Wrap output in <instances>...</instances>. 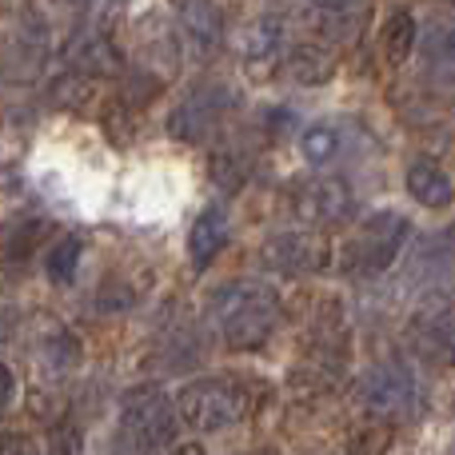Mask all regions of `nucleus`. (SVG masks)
I'll use <instances>...</instances> for the list:
<instances>
[{
    "instance_id": "nucleus-1",
    "label": "nucleus",
    "mask_w": 455,
    "mask_h": 455,
    "mask_svg": "<svg viewBox=\"0 0 455 455\" xmlns=\"http://www.w3.org/2000/svg\"><path fill=\"white\" fill-rule=\"evenodd\" d=\"M212 323L220 328V339L232 352H256L272 339L280 323V296L259 280H232L212 291L208 299Z\"/></svg>"
},
{
    "instance_id": "nucleus-2",
    "label": "nucleus",
    "mask_w": 455,
    "mask_h": 455,
    "mask_svg": "<svg viewBox=\"0 0 455 455\" xmlns=\"http://www.w3.org/2000/svg\"><path fill=\"white\" fill-rule=\"evenodd\" d=\"M176 411L192 432H224L248 419L251 411V387L232 376H204L192 379L176 395Z\"/></svg>"
},
{
    "instance_id": "nucleus-3",
    "label": "nucleus",
    "mask_w": 455,
    "mask_h": 455,
    "mask_svg": "<svg viewBox=\"0 0 455 455\" xmlns=\"http://www.w3.org/2000/svg\"><path fill=\"white\" fill-rule=\"evenodd\" d=\"M120 435L136 455H156L176 435V403L164 387L140 384L120 400Z\"/></svg>"
},
{
    "instance_id": "nucleus-4",
    "label": "nucleus",
    "mask_w": 455,
    "mask_h": 455,
    "mask_svg": "<svg viewBox=\"0 0 455 455\" xmlns=\"http://www.w3.org/2000/svg\"><path fill=\"white\" fill-rule=\"evenodd\" d=\"M408 235H411L408 216L395 212V208H379V212L368 216V220L355 228L352 240H347L344 267L352 275H379V272H387V267L400 259Z\"/></svg>"
},
{
    "instance_id": "nucleus-5",
    "label": "nucleus",
    "mask_w": 455,
    "mask_h": 455,
    "mask_svg": "<svg viewBox=\"0 0 455 455\" xmlns=\"http://www.w3.org/2000/svg\"><path fill=\"white\" fill-rule=\"evenodd\" d=\"M408 344L416 352V360H424L427 368H440V371L455 368V299L451 296H432L411 312Z\"/></svg>"
},
{
    "instance_id": "nucleus-6",
    "label": "nucleus",
    "mask_w": 455,
    "mask_h": 455,
    "mask_svg": "<svg viewBox=\"0 0 455 455\" xmlns=\"http://www.w3.org/2000/svg\"><path fill=\"white\" fill-rule=\"evenodd\" d=\"M360 403L379 419H408V416H416L419 384L403 363H379V368H371L363 376Z\"/></svg>"
},
{
    "instance_id": "nucleus-7",
    "label": "nucleus",
    "mask_w": 455,
    "mask_h": 455,
    "mask_svg": "<svg viewBox=\"0 0 455 455\" xmlns=\"http://www.w3.org/2000/svg\"><path fill=\"white\" fill-rule=\"evenodd\" d=\"M328 264H331V243L320 232H280L264 243V267L291 275V280L320 275Z\"/></svg>"
},
{
    "instance_id": "nucleus-8",
    "label": "nucleus",
    "mask_w": 455,
    "mask_h": 455,
    "mask_svg": "<svg viewBox=\"0 0 455 455\" xmlns=\"http://www.w3.org/2000/svg\"><path fill=\"white\" fill-rule=\"evenodd\" d=\"M291 208L307 224H339L352 216L355 196L336 176H312V180H299L291 188Z\"/></svg>"
},
{
    "instance_id": "nucleus-9",
    "label": "nucleus",
    "mask_w": 455,
    "mask_h": 455,
    "mask_svg": "<svg viewBox=\"0 0 455 455\" xmlns=\"http://www.w3.org/2000/svg\"><path fill=\"white\" fill-rule=\"evenodd\" d=\"M224 104H228L224 88H200V92H192L188 100L176 104L172 120H168V132H172L176 140H192V144L204 140V132L216 124Z\"/></svg>"
},
{
    "instance_id": "nucleus-10",
    "label": "nucleus",
    "mask_w": 455,
    "mask_h": 455,
    "mask_svg": "<svg viewBox=\"0 0 455 455\" xmlns=\"http://www.w3.org/2000/svg\"><path fill=\"white\" fill-rule=\"evenodd\" d=\"M224 243H228V212L224 208H204L200 212V220L192 224V232H188V256H192V264L204 272V267H212V259L224 251Z\"/></svg>"
},
{
    "instance_id": "nucleus-11",
    "label": "nucleus",
    "mask_w": 455,
    "mask_h": 455,
    "mask_svg": "<svg viewBox=\"0 0 455 455\" xmlns=\"http://www.w3.org/2000/svg\"><path fill=\"white\" fill-rule=\"evenodd\" d=\"M403 184H408V192L424 208H448L455 200V184L448 180V172H443L440 164H432V160H416V164H408Z\"/></svg>"
},
{
    "instance_id": "nucleus-12",
    "label": "nucleus",
    "mask_w": 455,
    "mask_h": 455,
    "mask_svg": "<svg viewBox=\"0 0 455 455\" xmlns=\"http://www.w3.org/2000/svg\"><path fill=\"white\" fill-rule=\"evenodd\" d=\"M424 68L435 84H455V20H435L424 32Z\"/></svg>"
},
{
    "instance_id": "nucleus-13",
    "label": "nucleus",
    "mask_w": 455,
    "mask_h": 455,
    "mask_svg": "<svg viewBox=\"0 0 455 455\" xmlns=\"http://www.w3.org/2000/svg\"><path fill=\"white\" fill-rule=\"evenodd\" d=\"M40 235H44V224L40 220H16L12 228H4V232H0V264L4 267L28 264V256L36 251Z\"/></svg>"
},
{
    "instance_id": "nucleus-14",
    "label": "nucleus",
    "mask_w": 455,
    "mask_h": 455,
    "mask_svg": "<svg viewBox=\"0 0 455 455\" xmlns=\"http://www.w3.org/2000/svg\"><path fill=\"white\" fill-rule=\"evenodd\" d=\"M80 256H84L80 235H60V240L48 248V256H44L48 280H52V283H68L72 275H76V267H80Z\"/></svg>"
},
{
    "instance_id": "nucleus-15",
    "label": "nucleus",
    "mask_w": 455,
    "mask_h": 455,
    "mask_svg": "<svg viewBox=\"0 0 455 455\" xmlns=\"http://www.w3.org/2000/svg\"><path fill=\"white\" fill-rule=\"evenodd\" d=\"M299 156L312 168H323L339 156V132L328 124H312L304 136H299Z\"/></svg>"
},
{
    "instance_id": "nucleus-16",
    "label": "nucleus",
    "mask_w": 455,
    "mask_h": 455,
    "mask_svg": "<svg viewBox=\"0 0 455 455\" xmlns=\"http://www.w3.org/2000/svg\"><path fill=\"white\" fill-rule=\"evenodd\" d=\"M411 44H416V16H411L408 8H395V12L387 16V24H384L387 60H403V56L411 52Z\"/></svg>"
},
{
    "instance_id": "nucleus-17",
    "label": "nucleus",
    "mask_w": 455,
    "mask_h": 455,
    "mask_svg": "<svg viewBox=\"0 0 455 455\" xmlns=\"http://www.w3.org/2000/svg\"><path fill=\"white\" fill-rule=\"evenodd\" d=\"M176 12H180L184 28L200 40V44H212L216 40V8L212 0H172Z\"/></svg>"
},
{
    "instance_id": "nucleus-18",
    "label": "nucleus",
    "mask_w": 455,
    "mask_h": 455,
    "mask_svg": "<svg viewBox=\"0 0 455 455\" xmlns=\"http://www.w3.org/2000/svg\"><path fill=\"white\" fill-rule=\"evenodd\" d=\"M288 68L299 84H323V80L331 76V56L323 52V48H296Z\"/></svg>"
},
{
    "instance_id": "nucleus-19",
    "label": "nucleus",
    "mask_w": 455,
    "mask_h": 455,
    "mask_svg": "<svg viewBox=\"0 0 455 455\" xmlns=\"http://www.w3.org/2000/svg\"><path fill=\"white\" fill-rule=\"evenodd\" d=\"M280 36L283 32L275 28L272 20H259L256 28L243 36V60H267V56L280 52Z\"/></svg>"
},
{
    "instance_id": "nucleus-20",
    "label": "nucleus",
    "mask_w": 455,
    "mask_h": 455,
    "mask_svg": "<svg viewBox=\"0 0 455 455\" xmlns=\"http://www.w3.org/2000/svg\"><path fill=\"white\" fill-rule=\"evenodd\" d=\"M0 455H40V448L20 432H4L0 435Z\"/></svg>"
},
{
    "instance_id": "nucleus-21",
    "label": "nucleus",
    "mask_w": 455,
    "mask_h": 455,
    "mask_svg": "<svg viewBox=\"0 0 455 455\" xmlns=\"http://www.w3.org/2000/svg\"><path fill=\"white\" fill-rule=\"evenodd\" d=\"M12 395H16V379H12V371L0 363V408H8V403H12Z\"/></svg>"
},
{
    "instance_id": "nucleus-22",
    "label": "nucleus",
    "mask_w": 455,
    "mask_h": 455,
    "mask_svg": "<svg viewBox=\"0 0 455 455\" xmlns=\"http://www.w3.org/2000/svg\"><path fill=\"white\" fill-rule=\"evenodd\" d=\"M172 455H204V448H200V443H184V448H176Z\"/></svg>"
},
{
    "instance_id": "nucleus-23",
    "label": "nucleus",
    "mask_w": 455,
    "mask_h": 455,
    "mask_svg": "<svg viewBox=\"0 0 455 455\" xmlns=\"http://www.w3.org/2000/svg\"><path fill=\"white\" fill-rule=\"evenodd\" d=\"M315 4H323V8H347V4H355V0H315Z\"/></svg>"
},
{
    "instance_id": "nucleus-24",
    "label": "nucleus",
    "mask_w": 455,
    "mask_h": 455,
    "mask_svg": "<svg viewBox=\"0 0 455 455\" xmlns=\"http://www.w3.org/2000/svg\"><path fill=\"white\" fill-rule=\"evenodd\" d=\"M248 455H280V451H272V448H259V451H248Z\"/></svg>"
}]
</instances>
